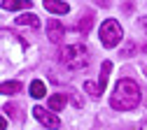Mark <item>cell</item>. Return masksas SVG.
Instances as JSON below:
<instances>
[{
	"label": "cell",
	"instance_id": "12",
	"mask_svg": "<svg viewBox=\"0 0 147 130\" xmlns=\"http://www.w3.org/2000/svg\"><path fill=\"white\" fill-rule=\"evenodd\" d=\"M30 95H33V98H45V95H47V88H45V84H42L40 79L30 81Z\"/></svg>",
	"mask_w": 147,
	"mask_h": 130
},
{
	"label": "cell",
	"instance_id": "18",
	"mask_svg": "<svg viewBox=\"0 0 147 130\" xmlns=\"http://www.w3.org/2000/svg\"><path fill=\"white\" fill-rule=\"evenodd\" d=\"M140 130H147V121H145V123H142V125H140Z\"/></svg>",
	"mask_w": 147,
	"mask_h": 130
},
{
	"label": "cell",
	"instance_id": "10",
	"mask_svg": "<svg viewBox=\"0 0 147 130\" xmlns=\"http://www.w3.org/2000/svg\"><path fill=\"white\" fill-rule=\"evenodd\" d=\"M16 23L19 26H30V28H40V19L35 14H21V16H16Z\"/></svg>",
	"mask_w": 147,
	"mask_h": 130
},
{
	"label": "cell",
	"instance_id": "7",
	"mask_svg": "<svg viewBox=\"0 0 147 130\" xmlns=\"http://www.w3.org/2000/svg\"><path fill=\"white\" fill-rule=\"evenodd\" d=\"M91 23H94V12L86 9V12L82 14V19H80V23H77V30H80L82 35H86V33L91 30Z\"/></svg>",
	"mask_w": 147,
	"mask_h": 130
},
{
	"label": "cell",
	"instance_id": "6",
	"mask_svg": "<svg viewBox=\"0 0 147 130\" xmlns=\"http://www.w3.org/2000/svg\"><path fill=\"white\" fill-rule=\"evenodd\" d=\"M45 9L47 12H54V14H68L70 12V5L68 3H59V0H47Z\"/></svg>",
	"mask_w": 147,
	"mask_h": 130
},
{
	"label": "cell",
	"instance_id": "13",
	"mask_svg": "<svg viewBox=\"0 0 147 130\" xmlns=\"http://www.w3.org/2000/svg\"><path fill=\"white\" fill-rule=\"evenodd\" d=\"M0 91H3L5 95H9V93H19V91H21V84H19V81H3Z\"/></svg>",
	"mask_w": 147,
	"mask_h": 130
},
{
	"label": "cell",
	"instance_id": "9",
	"mask_svg": "<svg viewBox=\"0 0 147 130\" xmlns=\"http://www.w3.org/2000/svg\"><path fill=\"white\" fill-rule=\"evenodd\" d=\"M110 70H112V63H110V61H103V65H100V74H98V86H100V91H105V86H107Z\"/></svg>",
	"mask_w": 147,
	"mask_h": 130
},
{
	"label": "cell",
	"instance_id": "1",
	"mask_svg": "<svg viewBox=\"0 0 147 130\" xmlns=\"http://www.w3.org/2000/svg\"><path fill=\"white\" fill-rule=\"evenodd\" d=\"M138 102H140V86L133 79H119L112 98H110V105L119 111H128V109H136Z\"/></svg>",
	"mask_w": 147,
	"mask_h": 130
},
{
	"label": "cell",
	"instance_id": "15",
	"mask_svg": "<svg viewBox=\"0 0 147 130\" xmlns=\"http://www.w3.org/2000/svg\"><path fill=\"white\" fill-rule=\"evenodd\" d=\"M133 51H136V44H133V42H128V44H126V47L121 49V58H126V56H131Z\"/></svg>",
	"mask_w": 147,
	"mask_h": 130
},
{
	"label": "cell",
	"instance_id": "14",
	"mask_svg": "<svg viewBox=\"0 0 147 130\" xmlns=\"http://www.w3.org/2000/svg\"><path fill=\"white\" fill-rule=\"evenodd\" d=\"M84 91L89 93V95H94V98H98L100 93H103V91H100V86H98V84H94V81H84Z\"/></svg>",
	"mask_w": 147,
	"mask_h": 130
},
{
	"label": "cell",
	"instance_id": "8",
	"mask_svg": "<svg viewBox=\"0 0 147 130\" xmlns=\"http://www.w3.org/2000/svg\"><path fill=\"white\" fill-rule=\"evenodd\" d=\"M33 3L28 0H3V9H9V12H16V9H30Z\"/></svg>",
	"mask_w": 147,
	"mask_h": 130
},
{
	"label": "cell",
	"instance_id": "3",
	"mask_svg": "<svg viewBox=\"0 0 147 130\" xmlns=\"http://www.w3.org/2000/svg\"><path fill=\"white\" fill-rule=\"evenodd\" d=\"M121 37H124V30H121V26L115 21V19L103 21V26H100V42H103V47H107V49L117 47L121 42Z\"/></svg>",
	"mask_w": 147,
	"mask_h": 130
},
{
	"label": "cell",
	"instance_id": "4",
	"mask_svg": "<svg viewBox=\"0 0 147 130\" xmlns=\"http://www.w3.org/2000/svg\"><path fill=\"white\" fill-rule=\"evenodd\" d=\"M33 116L38 119L40 123H45L47 128H51V130H56L59 125H61V121L54 116V114H49V111L45 109V107H33Z\"/></svg>",
	"mask_w": 147,
	"mask_h": 130
},
{
	"label": "cell",
	"instance_id": "5",
	"mask_svg": "<svg viewBox=\"0 0 147 130\" xmlns=\"http://www.w3.org/2000/svg\"><path fill=\"white\" fill-rule=\"evenodd\" d=\"M47 37L54 42V44H59L63 37H65V28L61 21H47Z\"/></svg>",
	"mask_w": 147,
	"mask_h": 130
},
{
	"label": "cell",
	"instance_id": "17",
	"mask_svg": "<svg viewBox=\"0 0 147 130\" xmlns=\"http://www.w3.org/2000/svg\"><path fill=\"white\" fill-rule=\"evenodd\" d=\"M140 26H142V28L147 30V16H142V19H140Z\"/></svg>",
	"mask_w": 147,
	"mask_h": 130
},
{
	"label": "cell",
	"instance_id": "2",
	"mask_svg": "<svg viewBox=\"0 0 147 130\" xmlns=\"http://www.w3.org/2000/svg\"><path fill=\"white\" fill-rule=\"evenodd\" d=\"M89 51L84 44H70L61 51V63L68 67V70H84L89 65Z\"/></svg>",
	"mask_w": 147,
	"mask_h": 130
},
{
	"label": "cell",
	"instance_id": "11",
	"mask_svg": "<svg viewBox=\"0 0 147 130\" xmlns=\"http://www.w3.org/2000/svg\"><path fill=\"white\" fill-rule=\"evenodd\" d=\"M47 107H49L51 111H59V109H63V107H65V95H61V93L51 95V98H49V102H47Z\"/></svg>",
	"mask_w": 147,
	"mask_h": 130
},
{
	"label": "cell",
	"instance_id": "16",
	"mask_svg": "<svg viewBox=\"0 0 147 130\" xmlns=\"http://www.w3.org/2000/svg\"><path fill=\"white\" fill-rule=\"evenodd\" d=\"M3 111H5V114H9V116H19V114H16V111H19V107H16V105H5Z\"/></svg>",
	"mask_w": 147,
	"mask_h": 130
}]
</instances>
